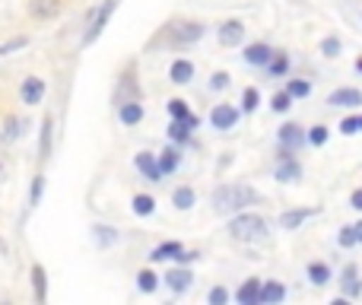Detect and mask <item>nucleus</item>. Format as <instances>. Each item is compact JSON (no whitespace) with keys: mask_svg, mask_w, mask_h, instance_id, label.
Instances as JSON below:
<instances>
[{"mask_svg":"<svg viewBox=\"0 0 362 305\" xmlns=\"http://www.w3.org/2000/svg\"><path fill=\"white\" fill-rule=\"evenodd\" d=\"M169 115H172V118H178V121H185L191 112H187L185 99H172V102H169Z\"/></svg>","mask_w":362,"mask_h":305,"instance_id":"obj_33","label":"nucleus"},{"mask_svg":"<svg viewBox=\"0 0 362 305\" xmlns=\"http://www.w3.org/2000/svg\"><path fill=\"white\" fill-rule=\"evenodd\" d=\"M331 105H346V108H356V105H362V93L359 89H334L331 93Z\"/></svg>","mask_w":362,"mask_h":305,"instance_id":"obj_12","label":"nucleus"},{"mask_svg":"<svg viewBox=\"0 0 362 305\" xmlns=\"http://www.w3.org/2000/svg\"><path fill=\"white\" fill-rule=\"evenodd\" d=\"M245 38V25L238 23V19H229V23L219 25V42L226 45V48H235V45H242Z\"/></svg>","mask_w":362,"mask_h":305,"instance_id":"obj_5","label":"nucleus"},{"mask_svg":"<svg viewBox=\"0 0 362 305\" xmlns=\"http://www.w3.org/2000/svg\"><path fill=\"white\" fill-rule=\"evenodd\" d=\"M226 302H229V293H226L223 287L210 289V305H226Z\"/></svg>","mask_w":362,"mask_h":305,"instance_id":"obj_38","label":"nucleus"},{"mask_svg":"<svg viewBox=\"0 0 362 305\" xmlns=\"http://www.w3.org/2000/svg\"><path fill=\"white\" fill-rule=\"evenodd\" d=\"M229 236L235 242H261V238H267V223L257 213H238L229 223Z\"/></svg>","mask_w":362,"mask_h":305,"instance_id":"obj_2","label":"nucleus"},{"mask_svg":"<svg viewBox=\"0 0 362 305\" xmlns=\"http://www.w3.org/2000/svg\"><path fill=\"white\" fill-rule=\"evenodd\" d=\"M356 236H359V242H362V223H356Z\"/></svg>","mask_w":362,"mask_h":305,"instance_id":"obj_45","label":"nucleus"},{"mask_svg":"<svg viewBox=\"0 0 362 305\" xmlns=\"http://www.w3.org/2000/svg\"><path fill=\"white\" fill-rule=\"evenodd\" d=\"M255 197L257 194L251 191V188H245V185H223V188L213 191V207H216L219 213H232V210L248 207Z\"/></svg>","mask_w":362,"mask_h":305,"instance_id":"obj_1","label":"nucleus"},{"mask_svg":"<svg viewBox=\"0 0 362 305\" xmlns=\"http://www.w3.org/2000/svg\"><path fill=\"white\" fill-rule=\"evenodd\" d=\"M42 175H35V181H32V204H38V197H42Z\"/></svg>","mask_w":362,"mask_h":305,"instance_id":"obj_41","label":"nucleus"},{"mask_svg":"<svg viewBox=\"0 0 362 305\" xmlns=\"http://www.w3.org/2000/svg\"><path fill=\"white\" fill-rule=\"evenodd\" d=\"M200 35H204V25L200 23H181L172 29V38H175V42H197Z\"/></svg>","mask_w":362,"mask_h":305,"instance_id":"obj_13","label":"nucleus"},{"mask_svg":"<svg viewBox=\"0 0 362 305\" xmlns=\"http://www.w3.org/2000/svg\"><path fill=\"white\" fill-rule=\"evenodd\" d=\"M140 118H144V108H140L137 102H124V105H121V121H124V125H140Z\"/></svg>","mask_w":362,"mask_h":305,"instance_id":"obj_22","label":"nucleus"},{"mask_svg":"<svg viewBox=\"0 0 362 305\" xmlns=\"http://www.w3.org/2000/svg\"><path fill=\"white\" fill-rule=\"evenodd\" d=\"M257 99H261V96H257V89L248 86V89L242 93V108H245V112H255V108H257Z\"/></svg>","mask_w":362,"mask_h":305,"instance_id":"obj_31","label":"nucleus"},{"mask_svg":"<svg viewBox=\"0 0 362 305\" xmlns=\"http://www.w3.org/2000/svg\"><path fill=\"white\" fill-rule=\"evenodd\" d=\"M286 89H289V93H293V99H305V96L312 93V86H308L305 80H293Z\"/></svg>","mask_w":362,"mask_h":305,"instance_id":"obj_32","label":"nucleus"},{"mask_svg":"<svg viewBox=\"0 0 362 305\" xmlns=\"http://www.w3.org/2000/svg\"><path fill=\"white\" fill-rule=\"evenodd\" d=\"M95 236H99V242H102V245L115 242V232H112V229H108V226H99V229H95Z\"/></svg>","mask_w":362,"mask_h":305,"instance_id":"obj_39","label":"nucleus"},{"mask_svg":"<svg viewBox=\"0 0 362 305\" xmlns=\"http://www.w3.org/2000/svg\"><path fill=\"white\" fill-rule=\"evenodd\" d=\"M181 255V242H163L156 251H153V261H169V258H178Z\"/></svg>","mask_w":362,"mask_h":305,"instance_id":"obj_20","label":"nucleus"},{"mask_svg":"<svg viewBox=\"0 0 362 305\" xmlns=\"http://www.w3.org/2000/svg\"><path fill=\"white\" fill-rule=\"evenodd\" d=\"M187 137H191V125H187V121L172 118V127H169V140H172V144H185Z\"/></svg>","mask_w":362,"mask_h":305,"instance_id":"obj_19","label":"nucleus"},{"mask_svg":"<svg viewBox=\"0 0 362 305\" xmlns=\"http://www.w3.org/2000/svg\"><path fill=\"white\" fill-rule=\"evenodd\" d=\"M210 86H213V89H226V86H229V74H213Z\"/></svg>","mask_w":362,"mask_h":305,"instance_id":"obj_40","label":"nucleus"},{"mask_svg":"<svg viewBox=\"0 0 362 305\" xmlns=\"http://www.w3.org/2000/svg\"><path fill=\"white\" fill-rule=\"evenodd\" d=\"M302 144H305V134H302L299 125H283L280 127V159H289Z\"/></svg>","mask_w":362,"mask_h":305,"instance_id":"obj_3","label":"nucleus"},{"mask_svg":"<svg viewBox=\"0 0 362 305\" xmlns=\"http://www.w3.org/2000/svg\"><path fill=\"white\" fill-rule=\"evenodd\" d=\"M302 175V166L289 156V159H280V166H276V178L280 181H296Z\"/></svg>","mask_w":362,"mask_h":305,"instance_id":"obj_14","label":"nucleus"},{"mask_svg":"<svg viewBox=\"0 0 362 305\" xmlns=\"http://www.w3.org/2000/svg\"><path fill=\"white\" fill-rule=\"evenodd\" d=\"M350 207H356V210H362V191H353V197H350Z\"/></svg>","mask_w":362,"mask_h":305,"instance_id":"obj_44","label":"nucleus"},{"mask_svg":"<svg viewBox=\"0 0 362 305\" xmlns=\"http://www.w3.org/2000/svg\"><path fill=\"white\" fill-rule=\"evenodd\" d=\"M359 280H356V267H353V264H350V267H344V293L346 296H359Z\"/></svg>","mask_w":362,"mask_h":305,"instance_id":"obj_25","label":"nucleus"},{"mask_svg":"<svg viewBox=\"0 0 362 305\" xmlns=\"http://www.w3.org/2000/svg\"><path fill=\"white\" fill-rule=\"evenodd\" d=\"M153 210H156V200H153L150 194H137V197H134V213H137V217H150Z\"/></svg>","mask_w":362,"mask_h":305,"instance_id":"obj_24","label":"nucleus"},{"mask_svg":"<svg viewBox=\"0 0 362 305\" xmlns=\"http://www.w3.org/2000/svg\"><path fill=\"white\" fill-rule=\"evenodd\" d=\"M172 200H175L178 210H191V207H194V191H191V188H178Z\"/></svg>","mask_w":362,"mask_h":305,"instance_id":"obj_27","label":"nucleus"},{"mask_svg":"<svg viewBox=\"0 0 362 305\" xmlns=\"http://www.w3.org/2000/svg\"><path fill=\"white\" fill-rule=\"evenodd\" d=\"M61 10V0H29V13L35 19H51Z\"/></svg>","mask_w":362,"mask_h":305,"instance_id":"obj_11","label":"nucleus"},{"mask_svg":"<svg viewBox=\"0 0 362 305\" xmlns=\"http://www.w3.org/2000/svg\"><path fill=\"white\" fill-rule=\"evenodd\" d=\"M16 134H23V127H19L16 121H10V125H6V137H16Z\"/></svg>","mask_w":362,"mask_h":305,"instance_id":"obj_43","label":"nucleus"},{"mask_svg":"<svg viewBox=\"0 0 362 305\" xmlns=\"http://www.w3.org/2000/svg\"><path fill=\"white\" fill-rule=\"evenodd\" d=\"M321 51H325L327 57H337L340 54V42L337 38H325V42H321Z\"/></svg>","mask_w":362,"mask_h":305,"instance_id":"obj_37","label":"nucleus"},{"mask_svg":"<svg viewBox=\"0 0 362 305\" xmlns=\"http://www.w3.org/2000/svg\"><path fill=\"white\" fill-rule=\"evenodd\" d=\"M267 67H270V76H283L289 70V57L286 54H274V61H270Z\"/></svg>","mask_w":362,"mask_h":305,"instance_id":"obj_28","label":"nucleus"},{"mask_svg":"<svg viewBox=\"0 0 362 305\" xmlns=\"http://www.w3.org/2000/svg\"><path fill=\"white\" fill-rule=\"evenodd\" d=\"M308 144L312 146L327 144V127H312V131H308Z\"/></svg>","mask_w":362,"mask_h":305,"instance_id":"obj_36","label":"nucleus"},{"mask_svg":"<svg viewBox=\"0 0 362 305\" xmlns=\"http://www.w3.org/2000/svg\"><path fill=\"white\" fill-rule=\"evenodd\" d=\"M359 236H356V226H344V232H340V245L344 248H350V245H356Z\"/></svg>","mask_w":362,"mask_h":305,"instance_id":"obj_35","label":"nucleus"},{"mask_svg":"<svg viewBox=\"0 0 362 305\" xmlns=\"http://www.w3.org/2000/svg\"><path fill=\"white\" fill-rule=\"evenodd\" d=\"M245 61H248V64H255V67H264V64H270V61H274V48H267V45H264V42L248 45V51H245Z\"/></svg>","mask_w":362,"mask_h":305,"instance_id":"obj_7","label":"nucleus"},{"mask_svg":"<svg viewBox=\"0 0 362 305\" xmlns=\"http://www.w3.org/2000/svg\"><path fill=\"white\" fill-rule=\"evenodd\" d=\"M289 105H293V93H276L274 96V102H270V108H274V112H289Z\"/></svg>","mask_w":362,"mask_h":305,"instance_id":"obj_29","label":"nucleus"},{"mask_svg":"<svg viewBox=\"0 0 362 305\" xmlns=\"http://www.w3.org/2000/svg\"><path fill=\"white\" fill-rule=\"evenodd\" d=\"M32 283H35V299L42 302L45 299V270L38 267V264L32 267Z\"/></svg>","mask_w":362,"mask_h":305,"instance_id":"obj_30","label":"nucleus"},{"mask_svg":"<svg viewBox=\"0 0 362 305\" xmlns=\"http://www.w3.org/2000/svg\"><path fill=\"white\" fill-rule=\"evenodd\" d=\"M112 10H115V0H105V4H102V10L95 13V19H93V25H89V32L83 35V45H93L95 38H99V32L105 29V23H108V16H112Z\"/></svg>","mask_w":362,"mask_h":305,"instance_id":"obj_4","label":"nucleus"},{"mask_svg":"<svg viewBox=\"0 0 362 305\" xmlns=\"http://www.w3.org/2000/svg\"><path fill=\"white\" fill-rule=\"evenodd\" d=\"M165 283H169V289H172V293H185V289L191 287V274H187L185 267L169 270V277H165Z\"/></svg>","mask_w":362,"mask_h":305,"instance_id":"obj_15","label":"nucleus"},{"mask_svg":"<svg viewBox=\"0 0 362 305\" xmlns=\"http://www.w3.org/2000/svg\"><path fill=\"white\" fill-rule=\"evenodd\" d=\"M181 162V153L175 150V146H165L163 156H159V166H163V172H175Z\"/></svg>","mask_w":362,"mask_h":305,"instance_id":"obj_23","label":"nucleus"},{"mask_svg":"<svg viewBox=\"0 0 362 305\" xmlns=\"http://www.w3.org/2000/svg\"><path fill=\"white\" fill-rule=\"evenodd\" d=\"M235 299H238V305H261V280L242 283L238 293H235Z\"/></svg>","mask_w":362,"mask_h":305,"instance_id":"obj_8","label":"nucleus"},{"mask_svg":"<svg viewBox=\"0 0 362 305\" xmlns=\"http://www.w3.org/2000/svg\"><path fill=\"white\" fill-rule=\"evenodd\" d=\"M356 70H359V74H362V57H359V61H356Z\"/></svg>","mask_w":362,"mask_h":305,"instance_id":"obj_46","label":"nucleus"},{"mask_svg":"<svg viewBox=\"0 0 362 305\" xmlns=\"http://www.w3.org/2000/svg\"><path fill=\"white\" fill-rule=\"evenodd\" d=\"M134 162H137V168H140V172H144L150 181H163V175H165V172H163V166H159V162L153 159L150 153H140Z\"/></svg>","mask_w":362,"mask_h":305,"instance_id":"obj_10","label":"nucleus"},{"mask_svg":"<svg viewBox=\"0 0 362 305\" xmlns=\"http://www.w3.org/2000/svg\"><path fill=\"white\" fill-rule=\"evenodd\" d=\"M194 258H197V251H185V248H181V255L175 258V261H181V264H191Z\"/></svg>","mask_w":362,"mask_h":305,"instance_id":"obj_42","label":"nucleus"},{"mask_svg":"<svg viewBox=\"0 0 362 305\" xmlns=\"http://www.w3.org/2000/svg\"><path fill=\"white\" fill-rule=\"evenodd\" d=\"M283 296H286V289L280 283H264L261 287V305H276L283 302Z\"/></svg>","mask_w":362,"mask_h":305,"instance_id":"obj_16","label":"nucleus"},{"mask_svg":"<svg viewBox=\"0 0 362 305\" xmlns=\"http://www.w3.org/2000/svg\"><path fill=\"white\" fill-rule=\"evenodd\" d=\"M340 131H344L346 137H350V134H359L362 131V115H359V118H344V121H340Z\"/></svg>","mask_w":362,"mask_h":305,"instance_id":"obj_34","label":"nucleus"},{"mask_svg":"<svg viewBox=\"0 0 362 305\" xmlns=\"http://www.w3.org/2000/svg\"><path fill=\"white\" fill-rule=\"evenodd\" d=\"M210 121H213V127H219V131H229V127H235L238 112L232 105H216L210 112Z\"/></svg>","mask_w":362,"mask_h":305,"instance_id":"obj_6","label":"nucleus"},{"mask_svg":"<svg viewBox=\"0 0 362 305\" xmlns=\"http://www.w3.org/2000/svg\"><path fill=\"white\" fill-rule=\"evenodd\" d=\"M308 280H312L315 287H325V283L331 280V267H327V264H308Z\"/></svg>","mask_w":362,"mask_h":305,"instance_id":"obj_21","label":"nucleus"},{"mask_svg":"<svg viewBox=\"0 0 362 305\" xmlns=\"http://www.w3.org/2000/svg\"><path fill=\"white\" fill-rule=\"evenodd\" d=\"M45 96V80H38V76H29V80L23 83V102L25 105H38Z\"/></svg>","mask_w":362,"mask_h":305,"instance_id":"obj_9","label":"nucleus"},{"mask_svg":"<svg viewBox=\"0 0 362 305\" xmlns=\"http://www.w3.org/2000/svg\"><path fill=\"white\" fill-rule=\"evenodd\" d=\"M169 76H172V83H187L194 76L191 61H175L172 64V70H169Z\"/></svg>","mask_w":362,"mask_h":305,"instance_id":"obj_18","label":"nucleus"},{"mask_svg":"<svg viewBox=\"0 0 362 305\" xmlns=\"http://www.w3.org/2000/svg\"><path fill=\"white\" fill-rule=\"evenodd\" d=\"M312 213L315 210H289V213H283V217H280V226H283V229H299V226L305 223Z\"/></svg>","mask_w":362,"mask_h":305,"instance_id":"obj_17","label":"nucleus"},{"mask_svg":"<svg viewBox=\"0 0 362 305\" xmlns=\"http://www.w3.org/2000/svg\"><path fill=\"white\" fill-rule=\"evenodd\" d=\"M137 287L144 289V293H153V289L159 287V277L153 274V270H140V274H137Z\"/></svg>","mask_w":362,"mask_h":305,"instance_id":"obj_26","label":"nucleus"}]
</instances>
